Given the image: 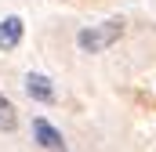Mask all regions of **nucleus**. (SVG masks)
Returning <instances> with one entry per match:
<instances>
[{
	"mask_svg": "<svg viewBox=\"0 0 156 152\" xmlns=\"http://www.w3.org/2000/svg\"><path fill=\"white\" fill-rule=\"evenodd\" d=\"M33 134H37V145H40V149H66L62 134H58L47 119H37V123H33Z\"/></svg>",
	"mask_w": 156,
	"mask_h": 152,
	"instance_id": "4",
	"label": "nucleus"
},
{
	"mask_svg": "<svg viewBox=\"0 0 156 152\" xmlns=\"http://www.w3.org/2000/svg\"><path fill=\"white\" fill-rule=\"evenodd\" d=\"M15 127H18V112H15V105L0 94V130H4V134H11Z\"/></svg>",
	"mask_w": 156,
	"mask_h": 152,
	"instance_id": "5",
	"label": "nucleus"
},
{
	"mask_svg": "<svg viewBox=\"0 0 156 152\" xmlns=\"http://www.w3.org/2000/svg\"><path fill=\"white\" fill-rule=\"evenodd\" d=\"M123 36V22L120 18H109V22H102V26H91V29H83L76 36L80 51H87V54H98V51H105L109 43H116Z\"/></svg>",
	"mask_w": 156,
	"mask_h": 152,
	"instance_id": "1",
	"label": "nucleus"
},
{
	"mask_svg": "<svg viewBox=\"0 0 156 152\" xmlns=\"http://www.w3.org/2000/svg\"><path fill=\"white\" fill-rule=\"evenodd\" d=\"M22 33H26V29H22V18H15V15H11V18H4V22H0V51L18 47Z\"/></svg>",
	"mask_w": 156,
	"mask_h": 152,
	"instance_id": "3",
	"label": "nucleus"
},
{
	"mask_svg": "<svg viewBox=\"0 0 156 152\" xmlns=\"http://www.w3.org/2000/svg\"><path fill=\"white\" fill-rule=\"evenodd\" d=\"M26 94L33 98V102H55V87H51V80L47 76H40V73H29L26 76Z\"/></svg>",
	"mask_w": 156,
	"mask_h": 152,
	"instance_id": "2",
	"label": "nucleus"
}]
</instances>
